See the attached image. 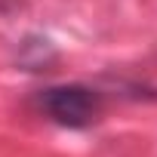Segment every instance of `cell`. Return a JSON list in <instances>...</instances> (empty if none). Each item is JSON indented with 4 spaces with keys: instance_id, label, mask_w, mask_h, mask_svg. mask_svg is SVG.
Instances as JSON below:
<instances>
[{
    "instance_id": "6da1fadb",
    "label": "cell",
    "mask_w": 157,
    "mask_h": 157,
    "mask_svg": "<svg viewBox=\"0 0 157 157\" xmlns=\"http://www.w3.org/2000/svg\"><path fill=\"white\" fill-rule=\"evenodd\" d=\"M102 105H105V96L86 83H62V86H46L37 93L40 114L65 129L93 126L102 114Z\"/></svg>"
}]
</instances>
